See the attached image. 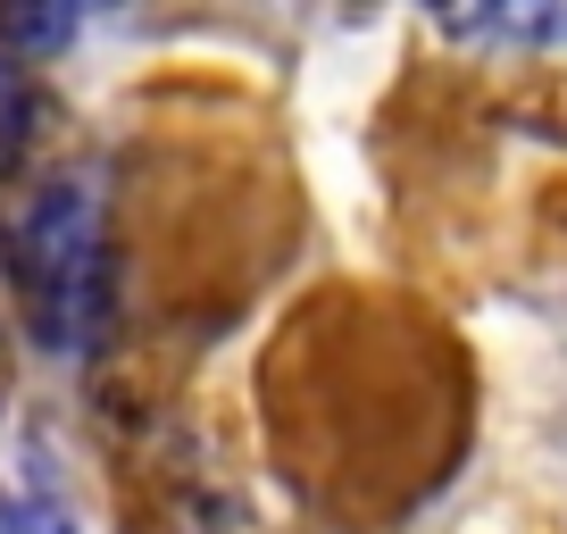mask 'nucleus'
Returning a JSON list of instances; mask_svg holds the SVG:
<instances>
[{
  "instance_id": "3",
  "label": "nucleus",
  "mask_w": 567,
  "mask_h": 534,
  "mask_svg": "<svg viewBox=\"0 0 567 534\" xmlns=\"http://www.w3.org/2000/svg\"><path fill=\"white\" fill-rule=\"evenodd\" d=\"M0 534H75V517L51 493H0Z\"/></svg>"
},
{
  "instance_id": "4",
  "label": "nucleus",
  "mask_w": 567,
  "mask_h": 534,
  "mask_svg": "<svg viewBox=\"0 0 567 534\" xmlns=\"http://www.w3.org/2000/svg\"><path fill=\"white\" fill-rule=\"evenodd\" d=\"M359 9H368V0H359Z\"/></svg>"
},
{
  "instance_id": "1",
  "label": "nucleus",
  "mask_w": 567,
  "mask_h": 534,
  "mask_svg": "<svg viewBox=\"0 0 567 534\" xmlns=\"http://www.w3.org/2000/svg\"><path fill=\"white\" fill-rule=\"evenodd\" d=\"M18 285L34 309V342L84 359L109 326V209L92 176H51L18 209Z\"/></svg>"
},
{
  "instance_id": "2",
  "label": "nucleus",
  "mask_w": 567,
  "mask_h": 534,
  "mask_svg": "<svg viewBox=\"0 0 567 534\" xmlns=\"http://www.w3.org/2000/svg\"><path fill=\"white\" fill-rule=\"evenodd\" d=\"M559 0H493V9H484V34H501V42H559Z\"/></svg>"
}]
</instances>
